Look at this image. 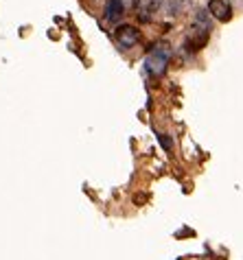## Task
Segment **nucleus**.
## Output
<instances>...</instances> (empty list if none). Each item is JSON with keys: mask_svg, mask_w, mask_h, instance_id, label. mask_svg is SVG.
Returning <instances> with one entry per match:
<instances>
[{"mask_svg": "<svg viewBox=\"0 0 243 260\" xmlns=\"http://www.w3.org/2000/svg\"><path fill=\"white\" fill-rule=\"evenodd\" d=\"M169 59H171V48L169 44H154L151 50H149L147 59H145V70L149 72L151 77H162L169 68Z\"/></svg>", "mask_w": 243, "mask_h": 260, "instance_id": "f257e3e1", "label": "nucleus"}, {"mask_svg": "<svg viewBox=\"0 0 243 260\" xmlns=\"http://www.w3.org/2000/svg\"><path fill=\"white\" fill-rule=\"evenodd\" d=\"M138 38H140L138 28L132 26V24H123V26H118L116 31H114V40H116V44L120 48H125V50L138 44Z\"/></svg>", "mask_w": 243, "mask_h": 260, "instance_id": "f03ea898", "label": "nucleus"}, {"mask_svg": "<svg viewBox=\"0 0 243 260\" xmlns=\"http://www.w3.org/2000/svg\"><path fill=\"white\" fill-rule=\"evenodd\" d=\"M208 11L212 13V18L219 20V22H228V20L232 18V7L228 5L226 0H210Z\"/></svg>", "mask_w": 243, "mask_h": 260, "instance_id": "7ed1b4c3", "label": "nucleus"}, {"mask_svg": "<svg viewBox=\"0 0 243 260\" xmlns=\"http://www.w3.org/2000/svg\"><path fill=\"white\" fill-rule=\"evenodd\" d=\"M125 13V5L123 0H105V20L108 22H118Z\"/></svg>", "mask_w": 243, "mask_h": 260, "instance_id": "20e7f679", "label": "nucleus"}, {"mask_svg": "<svg viewBox=\"0 0 243 260\" xmlns=\"http://www.w3.org/2000/svg\"><path fill=\"white\" fill-rule=\"evenodd\" d=\"M156 136H158V140H160V144L164 147V151H171V149H173V140L167 138V134H156Z\"/></svg>", "mask_w": 243, "mask_h": 260, "instance_id": "39448f33", "label": "nucleus"}]
</instances>
